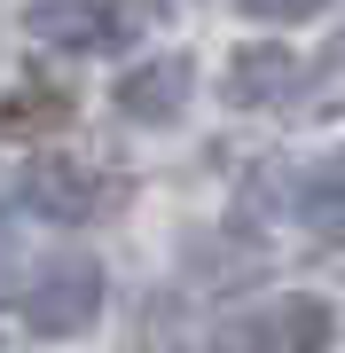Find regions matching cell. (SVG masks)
Instances as JSON below:
<instances>
[{"label": "cell", "instance_id": "1", "mask_svg": "<svg viewBox=\"0 0 345 353\" xmlns=\"http://www.w3.org/2000/svg\"><path fill=\"white\" fill-rule=\"evenodd\" d=\"M8 196H16V212H32V220H55V228H94V220H110V212H118L126 181H118L110 165L63 157V150H39V157H24V165H16Z\"/></svg>", "mask_w": 345, "mask_h": 353}, {"label": "cell", "instance_id": "10", "mask_svg": "<svg viewBox=\"0 0 345 353\" xmlns=\"http://www.w3.org/2000/svg\"><path fill=\"white\" fill-rule=\"evenodd\" d=\"M337 0H243V16H267V24H291V16H322Z\"/></svg>", "mask_w": 345, "mask_h": 353}, {"label": "cell", "instance_id": "9", "mask_svg": "<svg viewBox=\"0 0 345 353\" xmlns=\"http://www.w3.org/2000/svg\"><path fill=\"white\" fill-rule=\"evenodd\" d=\"M314 79H322V87H314V102H322V110H345V32L330 39V55L314 63Z\"/></svg>", "mask_w": 345, "mask_h": 353}, {"label": "cell", "instance_id": "5", "mask_svg": "<svg viewBox=\"0 0 345 353\" xmlns=\"http://www.w3.org/2000/svg\"><path fill=\"white\" fill-rule=\"evenodd\" d=\"M189 55H149V63H134L118 79V118H134V126H165V118L189 110Z\"/></svg>", "mask_w": 345, "mask_h": 353}, {"label": "cell", "instance_id": "4", "mask_svg": "<svg viewBox=\"0 0 345 353\" xmlns=\"http://www.w3.org/2000/svg\"><path fill=\"white\" fill-rule=\"evenodd\" d=\"M24 24H32V39H48L63 55H118L141 32V8L134 0H48Z\"/></svg>", "mask_w": 345, "mask_h": 353}, {"label": "cell", "instance_id": "6", "mask_svg": "<svg viewBox=\"0 0 345 353\" xmlns=\"http://www.w3.org/2000/svg\"><path fill=\"white\" fill-rule=\"evenodd\" d=\"M298 55L291 48H236V63H228V79H220V94L236 102V110H267V102H282L298 87Z\"/></svg>", "mask_w": 345, "mask_h": 353}, {"label": "cell", "instance_id": "2", "mask_svg": "<svg viewBox=\"0 0 345 353\" xmlns=\"http://www.w3.org/2000/svg\"><path fill=\"white\" fill-rule=\"evenodd\" d=\"M103 259H48L32 283H16V330L24 338H79V330H94V314H103Z\"/></svg>", "mask_w": 345, "mask_h": 353}, {"label": "cell", "instance_id": "8", "mask_svg": "<svg viewBox=\"0 0 345 353\" xmlns=\"http://www.w3.org/2000/svg\"><path fill=\"white\" fill-rule=\"evenodd\" d=\"M298 212H306L314 228H330V236L345 228V150H337L330 165H314L306 181H298Z\"/></svg>", "mask_w": 345, "mask_h": 353}, {"label": "cell", "instance_id": "11", "mask_svg": "<svg viewBox=\"0 0 345 353\" xmlns=\"http://www.w3.org/2000/svg\"><path fill=\"white\" fill-rule=\"evenodd\" d=\"M141 353H180V345H141Z\"/></svg>", "mask_w": 345, "mask_h": 353}, {"label": "cell", "instance_id": "3", "mask_svg": "<svg viewBox=\"0 0 345 353\" xmlns=\"http://www.w3.org/2000/svg\"><path fill=\"white\" fill-rule=\"evenodd\" d=\"M330 338H337L330 299H314V290H282V299L251 306L243 322L220 330V353H330Z\"/></svg>", "mask_w": 345, "mask_h": 353}, {"label": "cell", "instance_id": "7", "mask_svg": "<svg viewBox=\"0 0 345 353\" xmlns=\"http://www.w3.org/2000/svg\"><path fill=\"white\" fill-rule=\"evenodd\" d=\"M55 126H71V94L55 79H16L8 102H0V134L32 141V134H55Z\"/></svg>", "mask_w": 345, "mask_h": 353}]
</instances>
